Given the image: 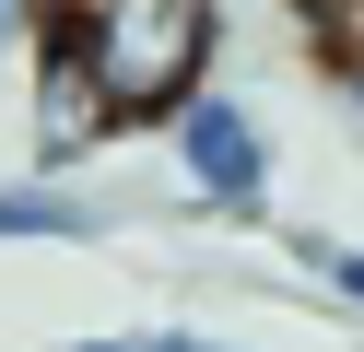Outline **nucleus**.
Wrapping results in <instances>:
<instances>
[{"instance_id":"obj_1","label":"nucleus","mask_w":364,"mask_h":352,"mask_svg":"<svg viewBox=\"0 0 364 352\" xmlns=\"http://www.w3.org/2000/svg\"><path fill=\"white\" fill-rule=\"evenodd\" d=\"M48 36L82 59L106 129H141V117H176L188 94H212L223 12L212 0H48Z\"/></svg>"},{"instance_id":"obj_2","label":"nucleus","mask_w":364,"mask_h":352,"mask_svg":"<svg viewBox=\"0 0 364 352\" xmlns=\"http://www.w3.org/2000/svg\"><path fill=\"white\" fill-rule=\"evenodd\" d=\"M165 141H176V176H188V200L200 211H223V223H247V211L270 200V129L235 106V94H188V106L165 117Z\"/></svg>"},{"instance_id":"obj_3","label":"nucleus","mask_w":364,"mask_h":352,"mask_svg":"<svg viewBox=\"0 0 364 352\" xmlns=\"http://www.w3.org/2000/svg\"><path fill=\"white\" fill-rule=\"evenodd\" d=\"M95 141H106V106H95V82H82V59L48 36L36 47V188H48L59 164H82Z\"/></svg>"},{"instance_id":"obj_4","label":"nucleus","mask_w":364,"mask_h":352,"mask_svg":"<svg viewBox=\"0 0 364 352\" xmlns=\"http://www.w3.org/2000/svg\"><path fill=\"white\" fill-rule=\"evenodd\" d=\"M106 211L71 188H0V247H95Z\"/></svg>"},{"instance_id":"obj_5","label":"nucleus","mask_w":364,"mask_h":352,"mask_svg":"<svg viewBox=\"0 0 364 352\" xmlns=\"http://www.w3.org/2000/svg\"><path fill=\"white\" fill-rule=\"evenodd\" d=\"M294 258L317 270V294H329V305H353V317H364V247H341V235H294Z\"/></svg>"},{"instance_id":"obj_6","label":"nucleus","mask_w":364,"mask_h":352,"mask_svg":"<svg viewBox=\"0 0 364 352\" xmlns=\"http://www.w3.org/2000/svg\"><path fill=\"white\" fill-rule=\"evenodd\" d=\"M48 47V0H0V59H36Z\"/></svg>"},{"instance_id":"obj_7","label":"nucleus","mask_w":364,"mask_h":352,"mask_svg":"<svg viewBox=\"0 0 364 352\" xmlns=\"http://www.w3.org/2000/svg\"><path fill=\"white\" fill-rule=\"evenodd\" d=\"M141 352H235V341H200V329H153Z\"/></svg>"},{"instance_id":"obj_8","label":"nucleus","mask_w":364,"mask_h":352,"mask_svg":"<svg viewBox=\"0 0 364 352\" xmlns=\"http://www.w3.org/2000/svg\"><path fill=\"white\" fill-rule=\"evenodd\" d=\"M71 352H141V341H71Z\"/></svg>"}]
</instances>
